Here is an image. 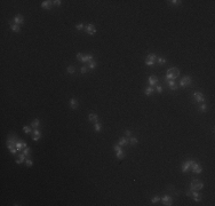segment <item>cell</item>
I'll use <instances>...</instances> for the list:
<instances>
[{"instance_id": "1", "label": "cell", "mask_w": 215, "mask_h": 206, "mask_svg": "<svg viewBox=\"0 0 215 206\" xmlns=\"http://www.w3.org/2000/svg\"><path fill=\"white\" fill-rule=\"evenodd\" d=\"M16 144H17V142H16V136L15 135H11V136L7 139V148L9 149V151H11L12 154H16V152H17Z\"/></svg>"}, {"instance_id": "2", "label": "cell", "mask_w": 215, "mask_h": 206, "mask_svg": "<svg viewBox=\"0 0 215 206\" xmlns=\"http://www.w3.org/2000/svg\"><path fill=\"white\" fill-rule=\"evenodd\" d=\"M179 76H180V70L176 67L169 68L167 70V72H166V79L167 80H175Z\"/></svg>"}, {"instance_id": "3", "label": "cell", "mask_w": 215, "mask_h": 206, "mask_svg": "<svg viewBox=\"0 0 215 206\" xmlns=\"http://www.w3.org/2000/svg\"><path fill=\"white\" fill-rule=\"evenodd\" d=\"M202 188H204V182L200 180H192L191 183H190V190L199 191Z\"/></svg>"}, {"instance_id": "4", "label": "cell", "mask_w": 215, "mask_h": 206, "mask_svg": "<svg viewBox=\"0 0 215 206\" xmlns=\"http://www.w3.org/2000/svg\"><path fill=\"white\" fill-rule=\"evenodd\" d=\"M77 59L81 62H91L93 61V55L92 54H81V53H78L77 54Z\"/></svg>"}, {"instance_id": "5", "label": "cell", "mask_w": 215, "mask_h": 206, "mask_svg": "<svg viewBox=\"0 0 215 206\" xmlns=\"http://www.w3.org/2000/svg\"><path fill=\"white\" fill-rule=\"evenodd\" d=\"M191 84H192V79H191L190 76H184V77L181 79V81H180V86L183 87V88L189 86V85H191Z\"/></svg>"}, {"instance_id": "6", "label": "cell", "mask_w": 215, "mask_h": 206, "mask_svg": "<svg viewBox=\"0 0 215 206\" xmlns=\"http://www.w3.org/2000/svg\"><path fill=\"white\" fill-rule=\"evenodd\" d=\"M156 60H157V55L153 54V53H150V54H148L147 59H145V64L147 65H153L156 63Z\"/></svg>"}, {"instance_id": "7", "label": "cell", "mask_w": 215, "mask_h": 206, "mask_svg": "<svg viewBox=\"0 0 215 206\" xmlns=\"http://www.w3.org/2000/svg\"><path fill=\"white\" fill-rule=\"evenodd\" d=\"M113 149H114V151H116V156H117V158H119V159H122V158L125 157V152L122 151V149H121V147H120L119 144L118 145H114L113 147Z\"/></svg>"}, {"instance_id": "8", "label": "cell", "mask_w": 215, "mask_h": 206, "mask_svg": "<svg viewBox=\"0 0 215 206\" xmlns=\"http://www.w3.org/2000/svg\"><path fill=\"white\" fill-rule=\"evenodd\" d=\"M193 98L197 101L198 103H204L205 102V96L202 95V93H200V92H194L193 93Z\"/></svg>"}, {"instance_id": "9", "label": "cell", "mask_w": 215, "mask_h": 206, "mask_svg": "<svg viewBox=\"0 0 215 206\" xmlns=\"http://www.w3.org/2000/svg\"><path fill=\"white\" fill-rule=\"evenodd\" d=\"M192 164H193V160H188V162H185L183 165H182V172L183 173H187L188 171H190L191 170V166H192Z\"/></svg>"}, {"instance_id": "10", "label": "cell", "mask_w": 215, "mask_h": 206, "mask_svg": "<svg viewBox=\"0 0 215 206\" xmlns=\"http://www.w3.org/2000/svg\"><path fill=\"white\" fill-rule=\"evenodd\" d=\"M160 200L163 201V204H164V205H166V206L173 205V199H172V197H171V196H168V195L164 196L163 198H160Z\"/></svg>"}, {"instance_id": "11", "label": "cell", "mask_w": 215, "mask_h": 206, "mask_svg": "<svg viewBox=\"0 0 215 206\" xmlns=\"http://www.w3.org/2000/svg\"><path fill=\"white\" fill-rule=\"evenodd\" d=\"M85 31H86V33L89 34V36H94V34L96 33V29H95V26H94L93 24H88V25H86Z\"/></svg>"}, {"instance_id": "12", "label": "cell", "mask_w": 215, "mask_h": 206, "mask_svg": "<svg viewBox=\"0 0 215 206\" xmlns=\"http://www.w3.org/2000/svg\"><path fill=\"white\" fill-rule=\"evenodd\" d=\"M191 171L193 173H196V174H200V173L202 172V168H201V166H200V164H197L196 162H193V164H192V166H191Z\"/></svg>"}, {"instance_id": "13", "label": "cell", "mask_w": 215, "mask_h": 206, "mask_svg": "<svg viewBox=\"0 0 215 206\" xmlns=\"http://www.w3.org/2000/svg\"><path fill=\"white\" fill-rule=\"evenodd\" d=\"M14 22H15V24H17V25H22V24H24V17H23V15H21V14H17V15L14 17Z\"/></svg>"}, {"instance_id": "14", "label": "cell", "mask_w": 215, "mask_h": 206, "mask_svg": "<svg viewBox=\"0 0 215 206\" xmlns=\"http://www.w3.org/2000/svg\"><path fill=\"white\" fill-rule=\"evenodd\" d=\"M40 137H41V133H40V131H39L38 128H34L33 132H32V140H33V141H38Z\"/></svg>"}, {"instance_id": "15", "label": "cell", "mask_w": 215, "mask_h": 206, "mask_svg": "<svg viewBox=\"0 0 215 206\" xmlns=\"http://www.w3.org/2000/svg\"><path fill=\"white\" fill-rule=\"evenodd\" d=\"M193 198L194 201H200L201 200V196L200 193H198V191H194V190H191V195H190Z\"/></svg>"}, {"instance_id": "16", "label": "cell", "mask_w": 215, "mask_h": 206, "mask_svg": "<svg viewBox=\"0 0 215 206\" xmlns=\"http://www.w3.org/2000/svg\"><path fill=\"white\" fill-rule=\"evenodd\" d=\"M9 25H11L12 30H13L14 32H16V33H18V32L21 31V28H20V25L15 24V22H14V21H9Z\"/></svg>"}, {"instance_id": "17", "label": "cell", "mask_w": 215, "mask_h": 206, "mask_svg": "<svg viewBox=\"0 0 215 206\" xmlns=\"http://www.w3.org/2000/svg\"><path fill=\"white\" fill-rule=\"evenodd\" d=\"M53 1H50V0H46V1H42V4H41V7L42 8H45V9H48L49 10L50 8L53 7Z\"/></svg>"}, {"instance_id": "18", "label": "cell", "mask_w": 215, "mask_h": 206, "mask_svg": "<svg viewBox=\"0 0 215 206\" xmlns=\"http://www.w3.org/2000/svg\"><path fill=\"white\" fill-rule=\"evenodd\" d=\"M88 120L89 123H97L99 121V116L96 115V113H89L88 115Z\"/></svg>"}, {"instance_id": "19", "label": "cell", "mask_w": 215, "mask_h": 206, "mask_svg": "<svg viewBox=\"0 0 215 206\" xmlns=\"http://www.w3.org/2000/svg\"><path fill=\"white\" fill-rule=\"evenodd\" d=\"M149 84H150V86H157L158 85V78L156 77V76H150L149 77Z\"/></svg>"}, {"instance_id": "20", "label": "cell", "mask_w": 215, "mask_h": 206, "mask_svg": "<svg viewBox=\"0 0 215 206\" xmlns=\"http://www.w3.org/2000/svg\"><path fill=\"white\" fill-rule=\"evenodd\" d=\"M26 156L24 153H20L18 154V157H17V159H16V164H22L23 162H25V159H26Z\"/></svg>"}, {"instance_id": "21", "label": "cell", "mask_w": 215, "mask_h": 206, "mask_svg": "<svg viewBox=\"0 0 215 206\" xmlns=\"http://www.w3.org/2000/svg\"><path fill=\"white\" fill-rule=\"evenodd\" d=\"M78 107H79V103H78V101L76 100V98H71V100H70V108L73 109V110H76Z\"/></svg>"}, {"instance_id": "22", "label": "cell", "mask_w": 215, "mask_h": 206, "mask_svg": "<svg viewBox=\"0 0 215 206\" xmlns=\"http://www.w3.org/2000/svg\"><path fill=\"white\" fill-rule=\"evenodd\" d=\"M167 81H168V87L171 88L172 90H176L177 89V87H179V86L176 85V82L174 81V80H167Z\"/></svg>"}, {"instance_id": "23", "label": "cell", "mask_w": 215, "mask_h": 206, "mask_svg": "<svg viewBox=\"0 0 215 206\" xmlns=\"http://www.w3.org/2000/svg\"><path fill=\"white\" fill-rule=\"evenodd\" d=\"M129 143V141H128V139L127 137H120L119 139V142H118V144H119L120 147H122V145H126V144Z\"/></svg>"}, {"instance_id": "24", "label": "cell", "mask_w": 215, "mask_h": 206, "mask_svg": "<svg viewBox=\"0 0 215 206\" xmlns=\"http://www.w3.org/2000/svg\"><path fill=\"white\" fill-rule=\"evenodd\" d=\"M28 147V144L24 143V142H17V144H16V148H17V151H20V150L24 149V148Z\"/></svg>"}, {"instance_id": "25", "label": "cell", "mask_w": 215, "mask_h": 206, "mask_svg": "<svg viewBox=\"0 0 215 206\" xmlns=\"http://www.w3.org/2000/svg\"><path fill=\"white\" fill-rule=\"evenodd\" d=\"M39 125H40V121H39L38 118L33 119V121L31 123V127H32V128H38Z\"/></svg>"}, {"instance_id": "26", "label": "cell", "mask_w": 215, "mask_h": 206, "mask_svg": "<svg viewBox=\"0 0 215 206\" xmlns=\"http://www.w3.org/2000/svg\"><path fill=\"white\" fill-rule=\"evenodd\" d=\"M96 64H97V63H96L95 61H91V62H89V64L87 65V68H88L89 70H94L96 68Z\"/></svg>"}, {"instance_id": "27", "label": "cell", "mask_w": 215, "mask_h": 206, "mask_svg": "<svg viewBox=\"0 0 215 206\" xmlns=\"http://www.w3.org/2000/svg\"><path fill=\"white\" fill-rule=\"evenodd\" d=\"M152 92H153V87H152V86H149V87L145 89V95L150 96L151 94H152Z\"/></svg>"}, {"instance_id": "28", "label": "cell", "mask_w": 215, "mask_h": 206, "mask_svg": "<svg viewBox=\"0 0 215 206\" xmlns=\"http://www.w3.org/2000/svg\"><path fill=\"white\" fill-rule=\"evenodd\" d=\"M66 71H67V73L73 75V73H75V71H76V69H75V67H73V65H69V67H67V69H66Z\"/></svg>"}, {"instance_id": "29", "label": "cell", "mask_w": 215, "mask_h": 206, "mask_svg": "<svg viewBox=\"0 0 215 206\" xmlns=\"http://www.w3.org/2000/svg\"><path fill=\"white\" fill-rule=\"evenodd\" d=\"M23 153L25 154L28 158H30V153H31V149L29 147H26V148H24V151H23Z\"/></svg>"}, {"instance_id": "30", "label": "cell", "mask_w": 215, "mask_h": 206, "mask_svg": "<svg viewBox=\"0 0 215 206\" xmlns=\"http://www.w3.org/2000/svg\"><path fill=\"white\" fill-rule=\"evenodd\" d=\"M94 128H95V132H101V129H102V126H101V124L97 121V123H95V125H94Z\"/></svg>"}, {"instance_id": "31", "label": "cell", "mask_w": 215, "mask_h": 206, "mask_svg": "<svg viewBox=\"0 0 215 206\" xmlns=\"http://www.w3.org/2000/svg\"><path fill=\"white\" fill-rule=\"evenodd\" d=\"M128 141H129V143L132 144V145H135V144H137V142H138V140L136 139V137H130L129 140H128Z\"/></svg>"}, {"instance_id": "32", "label": "cell", "mask_w": 215, "mask_h": 206, "mask_svg": "<svg viewBox=\"0 0 215 206\" xmlns=\"http://www.w3.org/2000/svg\"><path fill=\"white\" fill-rule=\"evenodd\" d=\"M168 3H171L172 5H174V6H181L182 5V1H180V0H172V1H168Z\"/></svg>"}, {"instance_id": "33", "label": "cell", "mask_w": 215, "mask_h": 206, "mask_svg": "<svg viewBox=\"0 0 215 206\" xmlns=\"http://www.w3.org/2000/svg\"><path fill=\"white\" fill-rule=\"evenodd\" d=\"M157 61H158V63L160 65H163V64H165V63H166V59H165V57H157Z\"/></svg>"}, {"instance_id": "34", "label": "cell", "mask_w": 215, "mask_h": 206, "mask_svg": "<svg viewBox=\"0 0 215 206\" xmlns=\"http://www.w3.org/2000/svg\"><path fill=\"white\" fill-rule=\"evenodd\" d=\"M25 164H26V166H28V167H31L33 163H32V160L30 159V158H26V159H25Z\"/></svg>"}, {"instance_id": "35", "label": "cell", "mask_w": 215, "mask_h": 206, "mask_svg": "<svg viewBox=\"0 0 215 206\" xmlns=\"http://www.w3.org/2000/svg\"><path fill=\"white\" fill-rule=\"evenodd\" d=\"M23 132H24V133H26V134L31 133V127H29V126H24V127H23Z\"/></svg>"}, {"instance_id": "36", "label": "cell", "mask_w": 215, "mask_h": 206, "mask_svg": "<svg viewBox=\"0 0 215 206\" xmlns=\"http://www.w3.org/2000/svg\"><path fill=\"white\" fill-rule=\"evenodd\" d=\"M151 201H152L153 204L158 203V201H160V197H158V196H156V197H153V198L151 199Z\"/></svg>"}, {"instance_id": "37", "label": "cell", "mask_w": 215, "mask_h": 206, "mask_svg": "<svg viewBox=\"0 0 215 206\" xmlns=\"http://www.w3.org/2000/svg\"><path fill=\"white\" fill-rule=\"evenodd\" d=\"M87 70H88L87 65H84V67H81V70H80V71H81V73L84 75V73H86V72H87Z\"/></svg>"}, {"instance_id": "38", "label": "cell", "mask_w": 215, "mask_h": 206, "mask_svg": "<svg viewBox=\"0 0 215 206\" xmlns=\"http://www.w3.org/2000/svg\"><path fill=\"white\" fill-rule=\"evenodd\" d=\"M206 109H207V106L205 104V103H202L201 107H200V111H202V112H205L206 111Z\"/></svg>"}, {"instance_id": "39", "label": "cell", "mask_w": 215, "mask_h": 206, "mask_svg": "<svg viewBox=\"0 0 215 206\" xmlns=\"http://www.w3.org/2000/svg\"><path fill=\"white\" fill-rule=\"evenodd\" d=\"M76 28H77L78 30H83V29L85 28V26H84V24H83V23H78L77 25H76Z\"/></svg>"}, {"instance_id": "40", "label": "cell", "mask_w": 215, "mask_h": 206, "mask_svg": "<svg viewBox=\"0 0 215 206\" xmlns=\"http://www.w3.org/2000/svg\"><path fill=\"white\" fill-rule=\"evenodd\" d=\"M53 4H54L55 6H61L62 5V1H61V0H55V1H53Z\"/></svg>"}, {"instance_id": "41", "label": "cell", "mask_w": 215, "mask_h": 206, "mask_svg": "<svg viewBox=\"0 0 215 206\" xmlns=\"http://www.w3.org/2000/svg\"><path fill=\"white\" fill-rule=\"evenodd\" d=\"M156 90H157L158 93H161V92H163V87H161V86H159V85H157V86H156Z\"/></svg>"}, {"instance_id": "42", "label": "cell", "mask_w": 215, "mask_h": 206, "mask_svg": "<svg viewBox=\"0 0 215 206\" xmlns=\"http://www.w3.org/2000/svg\"><path fill=\"white\" fill-rule=\"evenodd\" d=\"M125 134H126V136L130 137V135H132V132H130L129 129H127V131H125Z\"/></svg>"}]
</instances>
